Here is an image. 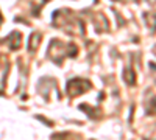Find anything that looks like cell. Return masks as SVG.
Listing matches in <instances>:
<instances>
[{"mask_svg":"<svg viewBox=\"0 0 156 140\" xmlns=\"http://www.w3.org/2000/svg\"><path fill=\"white\" fill-rule=\"evenodd\" d=\"M89 89H90V83L83 78H75L67 83V92L70 97H78V95L87 92Z\"/></svg>","mask_w":156,"mask_h":140,"instance_id":"6da1fadb","label":"cell"},{"mask_svg":"<svg viewBox=\"0 0 156 140\" xmlns=\"http://www.w3.org/2000/svg\"><path fill=\"white\" fill-rule=\"evenodd\" d=\"M39 44H41V34L39 33H33L30 36V41H28V52H34V50L39 47Z\"/></svg>","mask_w":156,"mask_h":140,"instance_id":"7a4b0ae2","label":"cell"},{"mask_svg":"<svg viewBox=\"0 0 156 140\" xmlns=\"http://www.w3.org/2000/svg\"><path fill=\"white\" fill-rule=\"evenodd\" d=\"M123 80H125L128 84H134V83H136V73H134V70H133L131 67L125 69V72H123Z\"/></svg>","mask_w":156,"mask_h":140,"instance_id":"3957f363","label":"cell"},{"mask_svg":"<svg viewBox=\"0 0 156 140\" xmlns=\"http://www.w3.org/2000/svg\"><path fill=\"white\" fill-rule=\"evenodd\" d=\"M0 22H2V12H0Z\"/></svg>","mask_w":156,"mask_h":140,"instance_id":"277c9868","label":"cell"}]
</instances>
